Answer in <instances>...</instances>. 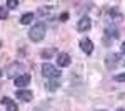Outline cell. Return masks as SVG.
Instances as JSON below:
<instances>
[{
	"label": "cell",
	"mask_w": 125,
	"mask_h": 111,
	"mask_svg": "<svg viewBox=\"0 0 125 111\" xmlns=\"http://www.w3.org/2000/svg\"><path fill=\"white\" fill-rule=\"evenodd\" d=\"M7 7L9 9H17L19 7V2L17 0H7Z\"/></svg>",
	"instance_id": "2e32d148"
},
{
	"label": "cell",
	"mask_w": 125,
	"mask_h": 111,
	"mask_svg": "<svg viewBox=\"0 0 125 111\" xmlns=\"http://www.w3.org/2000/svg\"><path fill=\"white\" fill-rule=\"evenodd\" d=\"M117 111H125V108H118V110H117Z\"/></svg>",
	"instance_id": "ffe728a7"
},
{
	"label": "cell",
	"mask_w": 125,
	"mask_h": 111,
	"mask_svg": "<svg viewBox=\"0 0 125 111\" xmlns=\"http://www.w3.org/2000/svg\"><path fill=\"white\" fill-rule=\"evenodd\" d=\"M15 98L29 103V101H32V98H33V93L30 91V90H17V91H15Z\"/></svg>",
	"instance_id": "277c9868"
},
{
	"label": "cell",
	"mask_w": 125,
	"mask_h": 111,
	"mask_svg": "<svg viewBox=\"0 0 125 111\" xmlns=\"http://www.w3.org/2000/svg\"><path fill=\"white\" fill-rule=\"evenodd\" d=\"M0 104H2V106H5L7 111H19V104L13 101V100H10L9 96H3V98L0 100Z\"/></svg>",
	"instance_id": "5b68a950"
},
{
	"label": "cell",
	"mask_w": 125,
	"mask_h": 111,
	"mask_svg": "<svg viewBox=\"0 0 125 111\" xmlns=\"http://www.w3.org/2000/svg\"><path fill=\"white\" fill-rule=\"evenodd\" d=\"M9 17V9L5 5H0V20H5Z\"/></svg>",
	"instance_id": "9a60e30c"
},
{
	"label": "cell",
	"mask_w": 125,
	"mask_h": 111,
	"mask_svg": "<svg viewBox=\"0 0 125 111\" xmlns=\"http://www.w3.org/2000/svg\"><path fill=\"white\" fill-rule=\"evenodd\" d=\"M57 53V50L55 48H48V50H43L40 55H42V58H45V60H48V58H52V56Z\"/></svg>",
	"instance_id": "5bb4252c"
},
{
	"label": "cell",
	"mask_w": 125,
	"mask_h": 111,
	"mask_svg": "<svg viewBox=\"0 0 125 111\" xmlns=\"http://www.w3.org/2000/svg\"><path fill=\"white\" fill-rule=\"evenodd\" d=\"M118 55L117 53H108V55L105 56V65L108 70H114V68H117V65H118Z\"/></svg>",
	"instance_id": "9c48e42d"
},
{
	"label": "cell",
	"mask_w": 125,
	"mask_h": 111,
	"mask_svg": "<svg viewBox=\"0 0 125 111\" xmlns=\"http://www.w3.org/2000/svg\"><path fill=\"white\" fill-rule=\"evenodd\" d=\"M105 37H110V38H114V40H115V38H118V30H117V28H105Z\"/></svg>",
	"instance_id": "4fadbf2b"
},
{
	"label": "cell",
	"mask_w": 125,
	"mask_h": 111,
	"mask_svg": "<svg viewBox=\"0 0 125 111\" xmlns=\"http://www.w3.org/2000/svg\"><path fill=\"white\" fill-rule=\"evenodd\" d=\"M90 28H92V20L88 18V17H82V18L78 20V23H77L78 32H88Z\"/></svg>",
	"instance_id": "ba28073f"
},
{
	"label": "cell",
	"mask_w": 125,
	"mask_h": 111,
	"mask_svg": "<svg viewBox=\"0 0 125 111\" xmlns=\"http://www.w3.org/2000/svg\"><path fill=\"white\" fill-rule=\"evenodd\" d=\"M42 75L48 78V80H58L60 78V70H57L53 65L50 63H43L42 65Z\"/></svg>",
	"instance_id": "7a4b0ae2"
},
{
	"label": "cell",
	"mask_w": 125,
	"mask_h": 111,
	"mask_svg": "<svg viewBox=\"0 0 125 111\" xmlns=\"http://www.w3.org/2000/svg\"><path fill=\"white\" fill-rule=\"evenodd\" d=\"M115 81H118V83H122V81H125V73H118L115 75V78H114Z\"/></svg>",
	"instance_id": "e0dca14e"
},
{
	"label": "cell",
	"mask_w": 125,
	"mask_h": 111,
	"mask_svg": "<svg viewBox=\"0 0 125 111\" xmlns=\"http://www.w3.org/2000/svg\"><path fill=\"white\" fill-rule=\"evenodd\" d=\"M70 63H72V58H70L68 53L62 51V53L57 55V65L60 66V68H67V66H70Z\"/></svg>",
	"instance_id": "3957f363"
},
{
	"label": "cell",
	"mask_w": 125,
	"mask_h": 111,
	"mask_svg": "<svg viewBox=\"0 0 125 111\" xmlns=\"http://www.w3.org/2000/svg\"><path fill=\"white\" fill-rule=\"evenodd\" d=\"M45 33H47V25H45L43 22H39V23H35L33 27L30 28L29 38L33 43H39V42H42V40L45 38Z\"/></svg>",
	"instance_id": "6da1fadb"
},
{
	"label": "cell",
	"mask_w": 125,
	"mask_h": 111,
	"mask_svg": "<svg viewBox=\"0 0 125 111\" xmlns=\"http://www.w3.org/2000/svg\"><path fill=\"white\" fill-rule=\"evenodd\" d=\"M67 20H68V13H67V12H63V13L60 15V22H67Z\"/></svg>",
	"instance_id": "ac0fdd59"
},
{
	"label": "cell",
	"mask_w": 125,
	"mask_h": 111,
	"mask_svg": "<svg viewBox=\"0 0 125 111\" xmlns=\"http://www.w3.org/2000/svg\"><path fill=\"white\" fill-rule=\"evenodd\" d=\"M29 83H30L29 73H22L20 76L15 78V86H19V90H23V86H29Z\"/></svg>",
	"instance_id": "52a82bcc"
},
{
	"label": "cell",
	"mask_w": 125,
	"mask_h": 111,
	"mask_svg": "<svg viewBox=\"0 0 125 111\" xmlns=\"http://www.w3.org/2000/svg\"><path fill=\"white\" fill-rule=\"evenodd\" d=\"M120 51H122V53H124V55H125V42H124V43H122V46H120Z\"/></svg>",
	"instance_id": "d6986e66"
},
{
	"label": "cell",
	"mask_w": 125,
	"mask_h": 111,
	"mask_svg": "<svg viewBox=\"0 0 125 111\" xmlns=\"http://www.w3.org/2000/svg\"><path fill=\"white\" fill-rule=\"evenodd\" d=\"M2 75H3V71H2V70H0V76H2Z\"/></svg>",
	"instance_id": "44dd1931"
},
{
	"label": "cell",
	"mask_w": 125,
	"mask_h": 111,
	"mask_svg": "<svg viewBox=\"0 0 125 111\" xmlns=\"http://www.w3.org/2000/svg\"><path fill=\"white\" fill-rule=\"evenodd\" d=\"M98 111H105V110H98Z\"/></svg>",
	"instance_id": "7402d4cb"
},
{
	"label": "cell",
	"mask_w": 125,
	"mask_h": 111,
	"mask_svg": "<svg viewBox=\"0 0 125 111\" xmlns=\"http://www.w3.org/2000/svg\"><path fill=\"white\" fill-rule=\"evenodd\" d=\"M80 50H82L85 55H90V53L94 51V43H92V40H90V38H82V40H80Z\"/></svg>",
	"instance_id": "8992f818"
},
{
	"label": "cell",
	"mask_w": 125,
	"mask_h": 111,
	"mask_svg": "<svg viewBox=\"0 0 125 111\" xmlns=\"http://www.w3.org/2000/svg\"><path fill=\"white\" fill-rule=\"evenodd\" d=\"M33 17H35V15H33L32 12H27V13H23V15H22V18H20V23H22V25H29V23H32Z\"/></svg>",
	"instance_id": "7c38bea8"
},
{
	"label": "cell",
	"mask_w": 125,
	"mask_h": 111,
	"mask_svg": "<svg viewBox=\"0 0 125 111\" xmlns=\"http://www.w3.org/2000/svg\"><path fill=\"white\" fill-rule=\"evenodd\" d=\"M124 66H125V61H124Z\"/></svg>",
	"instance_id": "603a6c76"
},
{
	"label": "cell",
	"mask_w": 125,
	"mask_h": 111,
	"mask_svg": "<svg viewBox=\"0 0 125 111\" xmlns=\"http://www.w3.org/2000/svg\"><path fill=\"white\" fill-rule=\"evenodd\" d=\"M17 70H23V65H22V63H13V65L7 70V76H9V78H17V76H20V75L17 73Z\"/></svg>",
	"instance_id": "30bf717a"
},
{
	"label": "cell",
	"mask_w": 125,
	"mask_h": 111,
	"mask_svg": "<svg viewBox=\"0 0 125 111\" xmlns=\"http://www.w3.org/2000/svg\"><path fill=\"white\" fill-rule=\"evenodd\" d=\"M45 88H47L48 91H57L58 88H60V81L58 80H48L47 83H45Z\"/></svg>",
	"instance_id": "8fae6325"
}]
</instances>
